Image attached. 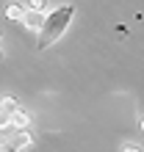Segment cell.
Returning a JSON list of instances; mask_svg holds the SVG:
<instances>
[{
	"mask_svg": "<svg viewBox=\"0 0 144 152\" xmlns=\"http://www.w3.org/2000/svg\"><path fill=\"white\" fill-rule=\"evenodd\" d=\"M20 22H25V28L33 31V33L44 31V25H47V20H44V11H31V8H25V14H22Z\"/></svg>",
	"mask_w": 144,
	"mask_h": 152,
	"instance_id": "cell-1",
	"label": "cell"
},
{
	"mask_svg": "<svg viewBox=\"0 0 144 152\" xmlns=\"http://www.w3.org/2000/svg\"><path fill=\"white\" fill-rule=\"evenodd\" d=\"M8 147H11V149H31V147H33V136L22 127V130L11 138V141H8Z\"/></svg>",
	"mask_w": 144,
	"mask_h": 152,
	"instance_id": "cell-2",
	"label": "cell"
},
{
	"mask_svg": "<svg viewBox=\"0 0 144 152\" xmlns=\"http://www.w3.org/2000/svg\"><path fill=\"white\" fill-rule=\"evenodd\" d=\"M28 124H31V113L25 111V108H20V105H17V108L11 111V127L22 130V127H28Z\"/></svg>",
	"mask_w": 144,
	"mask_h": 152,
	"instance_id": "cell-3",
	"label": "cell"
},
{
	"mask_svg": "<svg viewBox=\"0 0 144 152\" xmlns=\"http://www.w3.org/2000/svg\"><path fill=\"white\" fill-rule=\"evenodd\" d=\"M22 14H25V6H20V3H8L3 8V17H6V20H11V22H20Z\"/></svg>",
	"mask_w": 144,
	"mask_h": 152,
	"instance_id": "cell-4",
	"label": "cell"
},
{
	"mask_svg": "<svg viewBox=\"0 0 144 152\" xmlns=\"http://www.w3.org/2000/svg\"><path fill=\"white\" fill-rule=\"evenodd\" d=\"M25 8H31V11H47V0H28Z\"/></svg>",
	"mask_w": 144,
	"mask_h": 152,
	"instance_id": "cell-5",
	"label": "cell"
},
{
	"mask_svg": "<svg viewBox=\"0 0 144 152\" xmlns=\"http://www.w3.org/2000/svg\"><path fill=\"white\" fill-rule=\"evenodd\" d=\"M8 127H11V113L0 108V130H8Z\"/></svg>",
	"mask_w": 144,
	"mask_h": 152,
	"instance_id": "cell-6",
	"label": "cell"
},
{
	"mask_svg": "<svg viewBox=\"0 0 144 152\" xmlns=\"http://www.w3.org/2000/svg\"><path fill=\"white\" fill-rule=\"evenodd\" d=\"M0 108H3V111H8V113H11V111L17 108V100H14V97H3V100H0Z\"/></svg>",
	"mask_w": 144,
	"mask_h": 152,
	"instance_id": "cell-7",
	"label": "cell"
},
{
	"mask_svg": "<svg viewBox=\"0 0 144 152\" xmlns=\"http://www.w3.org/2000/svg\"><path fill=\"white\" fill-rule=\"evenodd\" d=\"M8 147V141H3V138H0V149H6Z\"/></svg>",
	"mask_w": 144,
	"mask_h": 152,
	"instance_id": "cell-8",
	"label": "cell"
},
{
	"mask_svg": "<svg viewBox=\"0 0 144 152\" xmlns=\"http://www.w3.org/2000/svg\"><path fill=\"white\" fill-rule=\"evenodd\" d=\"M0 58H3V53H0Z\"/></svg>",
	"mask_w": 144,
	"mask_h": 152,
	"instance_id": "cell-9",
	"label": "cell"
}]
</instances>
